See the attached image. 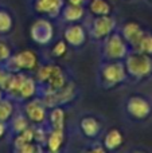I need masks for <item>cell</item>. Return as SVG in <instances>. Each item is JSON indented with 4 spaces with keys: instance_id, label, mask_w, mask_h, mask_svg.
<instances>
[{
    "instance_id": "cell-4",
    "label": "cell",
    "mask_w": 152,
    "mask_h": 153,
    "mask_svg": "<svg viewBox=\"0 0 152 153\" xmlns=\"http://www.w3.org/2000/svg\"><path fill=\"white\" fill-rule=\"evenodd\" d=\"M128 55V43L118 34L109 35L104 46V56L107 61H121Z\"/></svg>"
},
{
    "instance_id": "cell-13",
    "label": "cell",
    "mask_w": 152,
    "mask_h": 153,
    "mask_svg": "<svg viewBox=\"0 0 152 153\" xmlns=\"http://www.w3.org/2000/svg\"><path fill=\"white\" fill-rule=\"evenodd\" d=\"M62 0H35V10L39 13H46L50 16H57L62 10Z\"/></svg>"
},
{
    "instance_id": "cell-2",
    "label": "cell",
    "mask_w": 152,
    "mask_h": 153,
    "mask_svg": "<svg viewBox=\"0 0 152 153\" xmlns=\"http://www.w3.org/2000/svg\"><path fill=\"white\" fill-rule=\"evenodd\" d=\"M125 65L120 61H108L100 67V79L105 87H115L127 79Z\"/></svg>"
},
{
    "instance_id": "cell-17",
    "label": "cell",
    "mask_w": 152,
    "mask_h": 153,
    "mask_svg": "<svg viewBox=\"0 0 152 153\" xmlns=\"http://www.w3.org/2000/svg\"><path fill=\"white\" fill-rule=\"evenodd\" d=\"M48 121H50L51 129H58V130H63L65 128V111L61 108L55 106L53 108L51 113L48 114Z\"/></svg>"
},
{
    "instance_id": "cell-1",
    "label": "cell",
    "mask_w": 152,
    "mask_h": 153,
    "mask_svg": "<svg viewBox=\"0 0 152 153\" xmlns=\"http://www.w3.org/2000/svg\"><path fill=\"white\" fill-rule=\"evenodd\" d=\"M127 74L135 79L145 78L152 74V56L136 51L135 54H128L125 58Z\"/></svg>"
},
{
    "instance_id": "cell-18",
    "label": "cell",
    "mask_w": 152,
    "mask_h": 153,
    "mask_svg": "<svg viewBox=\"0 0 152 153\" xmlns=\"http://www.w3.org/2000/svg\"><path fill=\"white\" fill-rule=\"evenodd\" d=\"M83 16V8L81 5L69 4L63 8V19L67 22H77L82 19Z\"/></svg>"
},
{
    "instance_id": "cell-26",
    "label": "cell",
    "mask_w": 152,
    "mask_h": 153,
    "mask_svg": "<svg viewBox=\"0 0 152 153\" xmlns=\"http://www.w3.org/2000/svg\"><path fill=\"white\" fill-rule=\"evenodd\" d=\"M11 58V48L4 40H0V65H5Z\"/></svg>"
},
{
    "instance_id": "cell-10",
    "label": "cell",
    "mask_w": 152,
    "mask_h": 153,
    "mask_svg": "<svg viewBox=\"0 0 152 153\" xmlns=\"http://www.w3.org/2000/svg\"><path fill=\"white\" fill-rule=\"evenodd\" d=\"M65 42L73 47H81L86 40V32L80 24H72L63 32Z\"/></svg>"
},
{
    "instance_id": "cell-31",
    "label": "cell",
    "mask_w": 152,
    "mask_h": 153,
    "mask_svg": "<svg viewBox=\"0 0 152 153\" xmlns=\"http://www.w3.org/2000/svg\"><path fill=\"white\" fill-rule=\"evenodd\" d=\"M132 153H147V152H144V151H133Z\"/></svg>"
},
{
    "instance_id": "cell-14",
    "label": "cell",
    "mask_w": 152,
    "mask_h": 153,
    "mask_svg": "<svg viewBox=\"0 0 152 153\" xmlns=\"http://www.w3.org/2000/svg\"><path fill=\"white\" fill-rule=\"evenodd\" d=\"M123 143H124V134L117 128L110 129L104 137V148L107 151H117Z\"/></svg>"
},
{
    "instance_id": "cell-27",
    "label": "cell",
    "mask_w": 152,
    "mask_h": 153,
    "mask_svg": "<svg viewBox=\"0 0 152 153\" xmlns=\"http://www.w3.org/2000/svg\"><path fill=\"white\" fill-rule=\"evenodd\" d=\"M67 51V43L65 40H59L55 46L53 47V54L55 56H62Z\"/></svg>"
},
{
    "instance_id": "cell-30",
    "label": "cell",
    "mask_w": 152,
    "mask_h": 153,
    "mask_svg": "<svg viewBox=\"0 0 152 153\" xmlns=\"http://www.w3.org/2000/svg\"><path fill=\"white\" fill-rule=\"evenodd\" d=\"M70 4H74V5H81L83 3V0H69Z\"/></svg>"
},
{
    "instance_id": "cell-23",
    "label": "cell",
    "mask_w": 152,
    "mask_h": 153,
    "mask_svg": "<svg viewBox=\"0 0 152 153\" xmlns=\"http://www.w3.org/2000/svg\"><path fill=\"white\" fill-rule=\"evenodd\" d=\"M135 50L139 51V53L147 54V55L152 56V35H148V34L143 35L142 40L139 42V45L136 46Z\"/></svg>"
},
{
    "instance_id": "cell-3",
    "label": "cell",
    "mask_w": 152,
    "mask_h": 153,
    "mask_svg": "<svg viewBox=\"0 0 152 153\" xmlns=\"http://www.w3.org/2000/svg\"><path fill=\"white\" fill-rule=\"evenodd\" d=\"M37 78L40 83H45L48 87V91L51 90H58L66 85V78H65L63 71L61 67L54 66V65H47L38 70Z\"/></svg>"
},
{
    "instance_id": "cell-8",
    "label": "cell",
    "mask_w": 152,
    "mask_h": 153,
    "mask_svg": "<svg viewBox=\"0 0 152 153\" xmlns=\"http://www.w3.org/2000/svg\"><path fill=\"white\" fill-rule=\"evenodd\" d=\"M115 19L110 18L108 15H104V16H98L97 19H94L93 24H92V36L94 39H98V40H102V39H107L112 31L115 30Z\"/></svg>"
},
{
    "instance_id": "cell-5",
    "label": "cell",
    "mask_w": 152,
    "mask_h": 153,
    "mask_svg": "<svg viewBox=\"0 0 152 153\" xmlns=\"http://www.w3.org/2000/svg\"><path fill=\"white\" fill-rule=\"evenodd\" d=\"M5 65H7V70L12 73H19L22 70L31 71L38 66V56L35 55L34 51L23 50L15 54L13 56H11Z\"/></svg>"
},
{
    "instance_id": "cell-21",
    "label": "cell",
    "mask_w": 152,
    "mask_h": 153,
    "mask_svg": "<svg viewBox=\"0 0 152 153\" xmlns=\"http://www.w3.org/2000/svg\"><path fill=\"white\" fill-rule=\"evenodd\" d=\"M13 76H15V73L10 71V70H0V89L3 91H10L13 82Z\"/></svg>"
},
{
    "instance_id": "cell-19",
    "label": "cell",
    "mask_w": 152,
    "mask_h": 153,
    "mask_svg": "<svg viewBox=\"0 0 152 153\" xmlns=\"http://www.w3.org/2000/svg\"><path fill=\"white\" fill-rule=\"evenodd\" d=\"M89 7H90V11L94 15H98V16L108 15L110 12V7L105 0H92Z\"/></svg>"
},
{
    "instance_id": "cell-32",
    "label": "cell",
    "mask_w": 152,
    "mask_h": 153,
    "mask_svg": "<svg viewBox=\"0 0 152 153\" xmlns=\"http://www.w3.org/2000/svg\"><path fill=\"white\" fill-rule=\"evenodd\" d=\"M0 100H3V90L0 89Z\"/></svg>"
},
{
    "instance_id": "cell-6",
    "label": "cell",
    "mask_w": 152,
    "mask_h": 153,
    "mask_svg": "<svg viewBox=\"0 0 152 153\" xmlns=\"http://www.w3.org/2000/svg\"><path fill=\"white\" fill-rule=\"evenodd\" d=\"M125 109L127 113L133 120H145L147 117H150L152 105L147 98L142 97V95H133V97L128 98Z\"/></svg>"
},
{
    "instance_id": "cell-11",
    "label": "cell",
    "mask_w": 152,
    "mask_h": 153,
    "mask_svg": "<svg viewBox=\"0 0 152 153\" xmlns=\"http://www.w3.org/2000/svg\"><path fill=\"white\" fill-rule=\"evenodd\" d=\"M144 31L140 28L139 24L136 23H127L123 27V38L128 45H131L133 48H136V46L139 45V42L142 40Z\"/></svg>"
},
{
    "instance_id": "cell-7",
    "label": "cell",
    "mask_w": 152,
    "mask_h": 153,
    "mask_svg": "<svg viewBox=\"0 0 152 153\" xmlns=\"http://www.w3.org/2000/svg\"><path fill=\"white\" fill-rule=\"evenodd\" d=\"M30 35L32 40L38 45H47L54 36V28L51 23L46 19H38L32 23L30 28Z\"/></svg>"
},
{
    "instance_id": "cell-15",
    "label": "cell",
    "mask_w": 152,
    "mask_h": 153,
    "mask_svg": "<svg viewBox=\"0 0 152 153\" xmlns=\"http://www.w3.org/2000/svg\"><path fill=\"white\" fill-rule=\"evenodd\" d=\"M37 81L31 76H24L23 81L20 83V87H19L18 91V98H22V100H30L32 98L35 94H37Z\"/></svg>"
},
{
    "instance_id": "cell-20",
    "label": "cell",
    "mask_w": 152,
    "mask_h": 153,
    "mask_svg": "<svg viewBox=\"0 0 152 153\" xmlns=\"http://www.w3.org/2000/svg\"><path fill=\"white\" fill-rule=\"evenodd\" d=\"M13 114V105L8 100H0V122H5L12 117Z\"/></svg>"
},
{
    "instance_id": "cell-16",
    "label": "cell",
    "mask_w": 152,
    "mask_h": 153,
    "mask_svg": "<svg viewBox=\"0 0 152 153\" xmlns=\"http://www.w3.org/2000/svg\"><path fill=\"white\" fill-rule=\"evenodd\" d=\"M65 136H63V130H58V129H51L50 134L46 138L47 143V148L48 152H59L62 144H63Z\"/></svg>"
},
{
    "instance_id": "cell-29",
    "label": "cell",
    "mask_w": 152,
    "mask_h": 153,
    "mask_svg": "<svg viewBox=\"0 0 152 153\" xmlns=\"http://www.w3.org/2000/svg\"><path fill=\"white\" fill-rule=\"evenodd\" d=\"M5 130H7L5 122H0V137H3V136L5 134Z\"/></svg>"
},
{
    "instance_id": "cell-25",
    "label": "cell",
    "mask_w": 152,
    "mask_h": 153,
    "mask_svg": "<svg viewBox=\"0 0 152 153\" xmlns=\"http://www.w3.org/2000/svg\"><path fill=\"white\" fill-rule=\"evenodd\" d=\"M16 153H43L40 145L34 143H28V144H24V145L19 146V148H15Z\"/></svg>"
},
{
    "instance_id": "cell-9",
    "label": "cell",
    "mask_w": 152,
    "mask_h": 153,
    "mask_svg": "<svg viewBox=\"0 0 152 153\" xmlns=\"http://www.w3.org/2000/svg\"><path fill=\"white\" fill-rule=\"evenodd\" d=\"M24 113H26L28 121L34 122V124H42L47 117L46 105L42 100H31L30 102H27L24 106Z\"/></svg>"
},
{
    "instance_id": "cell-24",
    "label": "cell",
    "mask_w": 152,
    "mask_h": 153,
    "mask_svg": "<svg viewBox=\"0 0 152 153\" xmlns=\"http://www.w3.org/2000/svg\"><path fill=\"white\" fill-rule=\"evenodd\" d=\"M11 128L15 133H20L28 128V118L26 116H16L11 122Z\"/></svg>"
},
{
    "instance_id": "cell-12",
    "label": "cell",
    "mask_w": 152,
    "mask_h": 153,
    "mask_svg": "<svg viewBox=\"0 0 152 153\" xmlns=\"http://www.w3.org/2000/svg\"><path fill=\"white\" fill-rule=\"evenodd\" d=\"M80 128H81V130H82V133L88 138H96L102 129L100 121L96 117H92V116L83 117L80 121Z\"/></svg>"
},
{
    "instance_id": "cell-22",
    "label": "cell",
    "mask_w": 152,
    "mask_h": 153,
    "mask_svg": "<svg viewBox=\"0 0 152 153\" xmlns=\"http://www.w3.org/2000/svg\"><path fill=\"white\" fill-rule=\"evenodd\" d=\"M12 16L5 10H0V34H7L12 30Z\"/></svg>"
},
{
    "instance_id": "cell-28",
    "label": "cell",
    "mask_w": 152,
    "mask_h": 153,
    "mask_svg": "<svg viewBox=\"0 0 152 153\" xmlns=\"http://www.w3.org/2000/svg\"><path fill=\"white\" fill-rule=\"evenodd\" d=\"M86 153H107V149H105L104 146L98 145V146H93V148L89 149Z\"/></svg>"
}]
</instances>
